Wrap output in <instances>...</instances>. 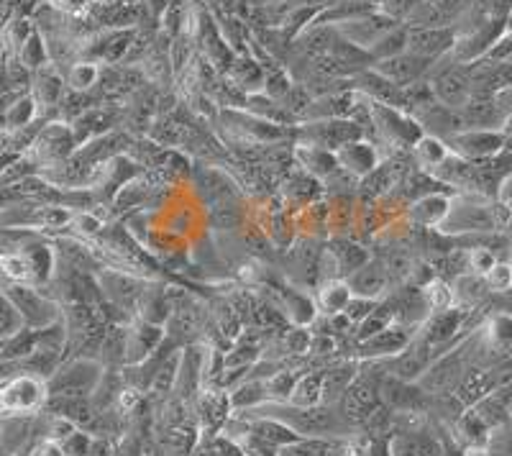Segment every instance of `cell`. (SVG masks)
I'll return each mask as SVG.
<instances>
[{
	"label": "cell",
	"mask_w": 512,
	"mask_h": 456,
	"mask_svg": "<svg viewBox=\"0 0 512 456\" xmlns=\"http://www.w3.org/2000/svg\"><path fill=\"white\" fill-rule=\"evenodd\" d=\"M18 62H21V65L31 72H36V70H41L44 65H49L47 44H44V39H41L39 31H34V34L26 39V44L21 47V52H18Z\"/></svg>",
	"instance_id": "obj_40"
},
{
	"label": "cell",
	"mask_w": 512,
	"mask_h": 456,
	"mask_svg": "<svg viewBox=\"0 0 512 456\" xmlns=\"http://www.w3.org/2000/svg\"><path fill=\"white\" fill-rule=\"evenodd\" d=\"M446 147L451 149V154L469 162H487L510 152L512 139L502 129H464L448 136Z\"/></svg>",
	"instance_id": "obj_5"
},
{
	"label": "cell",
	"mask_w": 512,
	"mask_h": 456,
	"mask_svg": "<svg viewBox=\"0 0 512 456\" xmlns=\"http://www.w3.org/2000/svg\"><path fill=\"white\" fill-rule=\"evenodd\" d=\"M464 129H502V113L495 103V95H472L461 108Z\"/></svg>",
	"instance_id": "obj_25"
},
{
	"label": "cell",
	"mask_w": 512,
	"mask_h": 456,
	"mask_svg": "<svg viewBox=\"0 0 512 456\" xmlns=\"http://www.w3.org/2000/svg\"><path fill=\"white\" fill-rule=\"evenodd\" d=\"M456 39H459V31L454 26H436V29L408 26V47H405V52L438 62V59L454 52Z\"/></svg>",
	"instance_id": "obj_11"
},
{
	"label": "cell",
	"mask_w": 512,
	"mask_h": 456,
	"mask_svg": "<svg viewBox=\"0 0 512 456\" xmlns=\"http://www.w3.org/2000/svg\"><path fill=\"white\" fill-rule=\"evenodd\" d=\"M510 205V211H507V223H505V234H510L512 236V203H507Z\"/></svg>",
	"instance_id": "obj_54"
},
{
	"label": "cell",
	"mask_w": 512,
	"mask_h": 456,
	"mask_svg": "<svg viewBox=\"0 0 512 456\" xmlns=\"http://www.w3.org/2000/svg\"><path fill=\"white\" fill-rule=\"evenodd\" d=\"M451 287H454L456 305L464 310L474 308V305L482 303V300L489 295V287L487 282H484V277L474 275V272H464V275H459L454 282H451Z\"/></svg>",
	"instance_id": "obj_35"
},
{
	"label": "cell",
	"mask_w": 512,
	"mask_h": 456,
	"mask_svg": "<svg viewBox=\"0 0 512 456\" xmlns=\"http://www.w3.org/2000/svg\"><path fill=\"white\" fill-rule=\"evenodd\" d=\"M379 403H382V400H379V385L364 380V377H356V380L346 387L341 400H338V410H341V416L346 418V423L354 426V423H367V418L379 408Z\"/></svg>",
	"instance_id": "obj_12"
},
{
	"label": "cell",
	"mask_w": 512,
	"mask_h": 456,
	"mask_svg": "<svg viewBox=\"0 0 512 456\" xmlns=\"http://www.w3.org/2000/svg\"><path fill=\"white\" fill-rule=\"evenodd\" d=\"M428 82H431V90L438 103H443L448 108H456V111H461L474 95L469 67L456 62L454 57H451V65L446 67L438 59L436 65L431 67V72H428Z\"/></svg>",
	"instance_id": "obj_7"
},
{
	"label": "cell",
	"mask_w": 512,
	"mask_h": 456,
	"mask_svg": "<svg viewBox=\"0 0 512 456\" xmlns=\"http://www.w3.org/2000/svg\"><path fill=\"white\" fill-rule=\"evenodd\" d=\"M351 293L356 298H369V300H382L387 295V287L392 285L390 275H387V267L379 259H369L364 267H359L356 272H351L346 277Z\"/></svg>",
	"instance_id": "obj_21"
},
{
	"label": "cell",
	"mask_w": 512,
	"mask_h": 456,
	"mask_svg": "<svg viewBox=\"0 0 512 456\" xmlns=\"http://www.w3.org/2000/svg\"><path fill=\"white\" fill-rule=\"evenodd\" d=\"M500 200H505V203H512V170L507 172L505 180H502L500 185V195H497Z\"/></svg>",
	"instance_id": "obj_50"
},
{
	"label": "cell",
	"mask_w": 512,
	"mask_h": 456,
	"mask_svg": "<svg viewBox=\"0 0 512 456\" xmlns=\"http://www.w3.org/2000/svg\"><path fill=\"white\" fill-rule=\"evenodd\" d=\"M77 149L80 147H77L75 131H72L70 123H47V129H41L39 136L34 139V152L49 167H57V164L75 157Z\"/></svg>",
	"instance_id": "obj_10"
},
{
	"label": "cell",
	"mask_w": 512,
	"mask_h": 456,
	"mask_svg": "<svg viewBox=\"0 0 512 456\" xmlns=\"http://www.w3.org/2000/svg\"><path fill=\"white\" fill-rule=\"evenodd\" d=\"M456 441L461 444V449H487L492 441V428L477 410L469 408L456 421Z\"/></svg>",
	"instance_id": "obj_29"
},
{
	"label": "cell",
	"mask_w": 512,
	"mask_h": 456,
	"mask_svg": "<svg viewBox=\"0 0 512 456\" xmlns=\"http://www.w3.org/2000/svg\"><path fill=\"white\" fill-rule=\"evenodd\" d=\"M392 323H395V303H392V300H379L377 308L356 326L359 328V331H356V341L372 339L374 334L384 331V328L392 326Z\"/></svg>",
	"instance_id": "obj_38"
},
{
	"label": "cell",
	"mask_w": 512,
	"mask_h": 456,
	"mask_svg": "<svg viewBox=\"0 0 512 456\" xmlns=\"http://www.w3.org/2000/svg\"><path fill=\"white\" fill-rule=\"evenodd\" d=\"M377 303H379V300L356 298V295H354V298H351V303L346 305L344 316L349 318V323H356V326H359V323L364 321V318H367L374 308H377Z\"/></svg>",
	"instance_id": "obj_46"
},
{
	"label": "cell",
	"mask_w": 512,
	"mask_h": 456,
	"mask_svg": "<svg viewBox=\"0 0 512 456\" xmlns=\"http://www.w3.org/2000/svg\"><path fill=\"white\" fill-rule=\"evenodd\" d=\"M105 380V367L93 357H72L47 380L49 398H90Z\"/></svg>",
	"instance_id": "obj_2"
},
{
	"label": "cell",
	"mask_w": 512,
	"mask_h": 456,
	"mask_svg": "<svg viewBox=\"0 0 512 456\" xmlns=\"http://www.w3.org/2000/svg\"><path fill=\"white\" fill-rule=\"evenodd\" d=\"M241 208L236 203H231V198H226V203H218L213 208V223L218 228H239L241 226Z\"/></svg>",
	"instance_id": "obj_45"
},
{
	"label": "cell",
	"mask_w": 512,
	"mask_h": 456,
	"mask_svg": "<svg viewBox=\"0 0 512 456\" xmlns=\"http://www.w3.org/2000/svg\"><path fill=\"white\" fill-rule=\"evenodd\" d=\"M328 254L333 257V262H336L338 267V275L344 277V280L351 275V272H356V269L364 267V264L372 259L369 249H364L361 244H354L351 239H344V236H338V239L331 241Z\"/></svg>",
	"instance_id": "obj_30"
},
{
	"label": "cell",
	"mask_w": 512,
	"mask_h": 456,
	"mask_svg": "<svg viewBox=\"0 0 512 456\" xmlns=\"http://www.w3.org/2000/svg\"><path fill=\"white\" fill-rule=\"evenodd\" d=\"M292 162H295L305 175L315 177L318 182L326 180V177L338 167L336 152L308 147V144H292Z\"/></svg>",
	"instance_id": "obj_26"
},
{
	"label": "cell",
	"mask_w": 512,
	"mask_h": 456,
	"mask_svg": "<svg viewBox=\"0 0 512 456\" xmlns=\"http://www.w3.org/2000/svg\"><path fill=\"white\" fill-rule=\"evenodd\" d=\"M18 328H24V321H21L18 310L8 300V295L0 290V341H6L8 336L16 334Z\"/></svg>",
	"instance_id": "obj_42"
},
{
	"label": "cell",
	"mask_w": 512,
	"mask_h": 456,
	"mask_svg": "<svg viewBox=\"0 0 512 456\" xmlns=\"http://www.w3.org/2000/svg\"><path fill=\"white\" fill-rule=\"evenodd\" d=\"M484 282H487L489 293H507L512 287V269L507 262H497L495 267L489 269L487 275H484Z\"/></svg>",
	"instance_id": "obj_44"
},
{
	"label": "cell",
	"mask_w": 512,
	"mask_h": 456,
	"mask_svg": "<svg viewBox=\"0 0 512 456\" xmlns=\"http://www.w3.org/2000/svg\"><path fill=\"white\" fill-rule=\"evenodd\" d=\"M0 382H3V377H0Z\"/></svg>",
	"instance_id": "obj_56"
},
{
	"label": "cell",
	"mask_w": 512,
	"mask_h": 456,
	"mask_svg": "<svg viewBox=\"0 0 512 456\" xmlns=\"http://www.w3.org/2000/svg\"><path fill=\"white\" fill-rule=\"evenodd\" d=\"M351 298H354V293H351L349 282L341 280V277L320 282V285L315 287V305H318L320 310H326L328 316H341L346 310V305L351 303Z\"/></svg>",
	"instance_id": "obj_31"
},
{
	"label": "cell",
	"mask_w": 512,
	"mask_h": 456,
	"mask_svg": "<svg viewBox=\"0 0 512 456\" xmlns=\"http://www.w3.org/2000/svg\"><path fill=\"white\" fill-rule=\"evenodd\" d=\"M244 108L249 113H254V116L264 118V121H272V123H280V126H295V116H292L290 111H287L285 106H282L280 100H274L272 95H267L262 90V93H251L246 95V103Z\"/></svg>",
	"instance_id": "obj_32"
},
{
	"label": "cell",
	"mask_w": 512,
	"mask_h": 456,
	"mask_svg": "<svg viewBox=\"0 0 512 456\" xmlns=\"http://www.w3.org/2000/svg\"><path fill=\"white\" fill-rule=\"evenodd\" d=\"M36 111H39V106H36L34 95H24V98H18L13 106H8V111H6L8 129H26V126H29V123L36 118Z\"/></svg>",
	"instance_id": "obj_41"
},
{
	"label": "cell",
	"mask_w": 512,
	"mask_h": 456,
	"mask_svg": "<svg viewBox=\"0 0 512 456\" xmlns=\"http://www.w3.org/2000/svg\"><path fill=\"white\" fill-rule=\"evenodd\" d=\"M484 339L492 349H510L512 346V313H497L489 318L487 328H484Z\"/></svg>",
	"instance_id": "obj_39"
},
{
	"label": "cell",
	"mask_w": 512,
	"mask_h": 456,
	"mask_svg": "<svg viewBox=\"0 0 512 456\" xmlns=\"http://www.w3.org/2000/svg\"><path fill=\"white\" fill-rule=\"evenodd\" d=\"M397 26H400V18L390 16V13L384 11H377L369 13V16L356 18V21L338 24L336 29L341 31V36H344L349 44H354L356 49L369 54V49H372L379 39H384V36L390 34V31H395Z\"/></svg>",
	"instance_id": "obj_9"
},
{
	"label": "cell",
	"mask_w": 512,
	"mask_h": 456,
	"mask_svg": "<svg viewBox=\"0 0 512 456\" xmlns=\"http://www.w3.org/2000/svg\"><path fill=\"white\" fill-rule=\"evenodd\" d=\"M62 449L67 456H88L90 454V436L85 431H72L67 439L62 441Z\"/></svg>",
	"instance_id": "obj_47"
},
{
	"label": "cell",
	"mask_w": 512,
	"mask_h": 456,
	"mask_svg": "<svg viewBox=\"0 0 512 456\" xmlns=\"http://www.w3.org/2000/svg\"><path fill=\"white\" fill-rule=\"evenodd\" d=\"M367 131L349 118H318V121L295 123V139L292 144H308V147L338 152L341 147L356 139H364Z\"/></svg>",
	"instance_id": "obj_4"
},
{
	"label": "cell",
	"mask_w": 512,
	"mask_h": 456,
	"mask_svg": "<svg viewBox=\"0 0 512 456\" xmlns=\"http://www.w3.org/2000/svg\"><path fill=\"white\" fill-rule=\"evenodd\" d=\"M451 157V149L446 147V141L438 139V136L423 134L413 147V159L420 170L436 172L446 159Z\"/></svg>",
	"instance_id": "obj_33"
},
{
	"label": "cell",
	"mask_w": 512,
	"mask_h": 456,
	"mask_svg": "<svg viewBox=\"0 0 512 456\" xmlns=\"http://www.w3.org/2000/svg\"><path fill=\"white\" fill-rule=\"evenodd\" d=\"M88 3L90 0H62V6L67 8V11H82Z\"/></svg>",
	"instance_id": "obj_51"
},
{
	"label": "cell",
	"mask_w": 512,
	"mask_h": 456,
	"mask_svg": "<svg viewBox=\"0 0 512 456\" xmlns=\"http://www.w3.org/2000/svg\"><path fill=\"white\" fill-rule=\"evenodd\" d=\"M415 334L410 326H402V323H392L384 331L374 334L372 339L359 341V351L364 359H374V362H384V359L397 357L400 351L408 349L413 344Z\"/></svg>",
	"instance_id": "obj_15"
},
{
	"label": "cell",
	"mask_w": 512,
	"mask_h": 456,
	"mask_svg": "<svg viewBox=\"0 0 512 456\" xmlns=\"http://www.w3.org/2000/svg\"><path fill=\"white\" fill-rule=\"evenodd\" d=\"M226 80L244 95L262 93L264 82H267V67L259 65L249 52H241L236 54L231 65H228Z\"/></svg>",
	"instance_id": "obj_22"
},
{
	"label": "cell",
	"mask_w": 512,
	"mask_h": 456,
	"mask_svg": "<svg viewBox=\"0 0 512 456\" xmlns=\"http://www.w3.org/2000/svg\"><path fill=\"white\" fill-rule=\"evenodd\" d=\"M464 456H492L487 449H464Z\"/></svg>",
	"instance_id": "obj_53"
},
{
	"label": "cell",
	"mask_w": 512,
	"mask_h": 456,
	"mask_svg": "<svg viewBox=\"0 0 512 456\" xmlns=\"http://www.w3.org/2000/svg\"><path fill=\"white\" fill-rule=\"evenodd\" d=\"M433 65H436V62H431V59H423L418 57V54L402 52V54H395V57L379 59V62H374L372 67L379 72V75H384L390 82H395L397 88H408V85H413V82L425 80Z\"/></svg>",
	"instance_id": "obj_14"
},
{
	"label": "cell",
	"mask_w": 512,
	"mask_h": 456,
	"mask_svg": "<svg viewBox=\"0 0 512 456\" xmlns=\"http://www.w3.org/2000/svg\"><path fill=\"white\" fill-rule=\"evenodd\" d=\"M98 287L111 303L128 310L139 305L141 295H144V290L149 285H146L144 280H139V277L128 275V272H103V275L98 277Z\"/></svg>",
	"instance_id": "obj_20"
},
{
	"label": "cell",
	"mask_w": 512,
	"mask_h": 456,
	"mask_svg": "<svg viewBox=\"0 0 512 456\" xmlns=\"http://www.w3.org/2000/svg\"><path fill=\"white\" fill-rule=\"evenodd\" d=\"M164 339H167V331L164 326L149 321H136L134 326H128L126 336V364L123 367H136V364L146 362L152 357L154 351L162 349Z\"/></svg>",
	"instance_id": "obj_16"
},
{
	"label": "cell",
	"mask_w": 512,
	"mask_h": 456,
	"mask_svg": "<svg viewBox=\"0 0 512 456\" xmlns=\"http://www.w3.org/2000/svg\"><path fill=\"white\" fill-rule=\"evenodd\" d=\"M223 131L241 141L244 147H274L287 139H295V126H280V123L264 121V118L254 116L246 108H221Z\"/></svg>",
	"instance_id": "obj_1"
},
{
	"label": "cell",
	"mask_w": 512,
	"mask_h": 456,
	"mask_svg": "<svg viewBox=\"0 0 512 456\" xmlns=\"http://www.w3.org/2000/svg\"><path fill=\"white\" fill-rule=\"evenodd\" d=\"M233 413H249V410L262 408L272 403V390H269V377H246L239 385H233L228 392Z\"/></svg>",
	"instance_id": "obj_24"
},
{
	"label": "cell",
	"mask_w": 512,
	"mask_h": 456,
	"mask_svg": "<svg viewBox=\"0 0 512 456\" xmlns=\"http://www.w3.org/2000/svg\"><path fill=\"white\" fill-rule=\"evenodd\" d=\"M466 318V310L454 305V308L438 310V313H431V318L420 326V339L428 341L433 349H441V346H448L456 339V334L461 331Z\"/></svg>",
	"instance_id": "obj_19"
},
{
	"label": "cell",
	"mask_w": 512,
	"mask_h": 456,
	"mask_svg": "<svg viewBox=\"0 0 512 456\" xmlns=\"http://www.w3.org/2000/svg\"><path fill=\"white\" fill-rule=\"evenodd\" d=\"M31 95L39 108H57L67 95V80L52 65H44L34 72V93Z\"/></svg>",
	"instance_id": "obj_28"
},
{
	"label": "cell",
	"mask_w": 512,
	"mask_h": 456,
	"mask_svg": "<svg viewBox=\"0 0 512 456\" xmlns=\"http://www.w3.org/2000/svg\"><path fill=\"white\" fill-rule=\"evenodd\" d=\"M49 403V387L44 377L18 372L0 382V416L21 418L34 416Z\"/></svg>",
	"instance_id": "obj_3"
},
{
	"label": "cell",
	"mask_w": 512,
	"mask_h": 456,
	"mask_svg": "<svg viewBox=\"0 0 512 456\" xmlns=\"http://www.w3.org/2000/svg\"><path fill=\"white\" fill-rule=\"evenodd\" d=\"M287 346H290L292 354H303V351L310 349V336L305 328H292L290 336H287Z\"/></svg>",
	"instance_id": "obj_48"
},
{
	"label": "cell",
	"mask_w": 512,
	"mask_h": 456,
	"mask_svg": "<svg viewBox=\"0 0 512 456\" xmlns=\"http://www.w3.org/2000/svg\"><path fill=\"white\" fill-rule=\"evenodd\" d=\"M410 116L420 123L423 134L438 136V139H443V141H446L448 136H454V134H459V131H464V118H461V111L443 106V103H438L436 98L428 100V103H423V106L413 108V111H410Z\"/></svg>",
	"instance_id": "obj_13"
},
{
	"label": "cell",
	"mask_w": 512,
	"mask_h": 456,
	"mask_svg": "<svg viewBox=\"0 0 512 456\" xmlns=\"http://www.w3.org/2000/svg\"><path fill=\"white\" fill-rule=\"evenodd\" d=\"M3 293L8 295L13 308L18 310L24 326L34 328V331L62 321L64 310H59V305L52 298H47L41 290H36V285H8Z\"/></svg>",
	"instance_id": "obj_8"
},
{
	"label": "cell",
	"mask_w": 512,
	"mask_h": 456,
	"mask_svg": "<svg viewBox=\"0 0 512 456\" xmlns=\"http://www.w3.org/2000/svg\"><path fill=\"white\" fill-rule=\"evenodd\" d=\"M282 310H287L290 321L300 328H308L318 316L315 298H308L300 290H282Z\"/></svg>",
	"instance_id": "obj_36"
},
{
	"label": "cell",
	"mask_w": 512,
	"mask_h": 456,
	"mask_svg": "<svg viewBox=\"0 0 512 456\" xmlns=\"http://www.w3.org/2000/svg\"><path fill=\"white\" fill-rule=\"evenodd\" d=\"M507 264H510V269H512V252H510V259H507Z\"/></svg>",
	"instance_id": "obj_55"
},
{
	"label": "cell",
	"mask_w": 512,
	"mask_h": 456,
	"mask_svg": "<svg viewBox=\"0 0 512 456\" xmlns=\"http://www.w3.org/2000/svg\"><path fill=\"white\" fill-rule=\"evenodd\" d=\"M323 390H326V375L323 372H308V375L297 377L295 387L290 392L287 403L297 405V408H313V405H323Z\"/></svg>",
	"instance_id": "obj_34"
},
{
	"label": "cell",
	"mask_w": 512,
	"mask_h": 456,
	"mask_svg": "<svg viewBox=\"0 0 512 456\" xmlns=\"http://www.w3.org/2000/svg\"><path fill=\"white\" fill-rule=\"evenodd\" d=\"M34 26H31V21H26V18H16V21H11V24L6 26V31H3V41H6V47L13 49V52H21V47L26 44V39H29L31 34H34Z\"/></svg>",
	"instance_id": "obj_43"
},
{
	"label": "cell",
	"mask_w": 512,
	"mask_h": 456,
	"mask_svg": "<svg viewBox=\"0 0 512 456\" xmlns=\"http://www.w3.org/2000/svg\"><path fill=\"white\" fill-rule=\"evenodd\" d=\"M451 198L454 195L446 193H433L423 195L418 200H410L408 205V221L415 223V226L423 228H441V223L446 221L448 211H451Z\"/></svg>",
	"instance_id": "obj_23"
},
{
	"label": "cell",
	"mask_w": 512,
	"mask_h": 456,
	"mask_svg": "<svg viewBox=\"0 0 512 456\" xmlns=\"http://www.w3.org/2000/svg\"><path fill=\"white\" fill-rule=\"evenodd\" d=\"M100 77H103V70H100V65L95 59H80V62H75V65L67 70V77H64V80H67V90L88 95L90 90L98 85Z\"/></svg>",
	"instance_id": "obj_37"
},
{
	"label": "cell",
	"mask_w": 512,
	"mask_h": 456,
	"mask_svg": "<svg viewBox=\"0 0 512 456\" xmlns=\"http://www.w3.org/2000/svg\"><path fill=\"white\" fill-rule=\"evenodd\" d=\"M336 162L338 167H344L351 175L364 180V177L372 175L379 164H382V152H379V147L374 141H369L367 136H364V139H356L351 141V144H346V147L338 149Z\"/></svg>",
	"instance_id": "obj_18"
},
{
	"label": "cell",
	"mask_w": 512,
	"mask_h": 456,
	"mask_svg": "<svg viewBox=\"0 0 512 456\" xmlns=\"http://www.w3.org/2000/svg\"><path fill=\"white\" fill-rule=\"evenodd\" d=\"M351 85L354 90H359L361 95L372 103H382V106H405V95H402V88H397L395 82H390L384 75H379L374 67H367V70H359L354 77H351Z\"/></svg>",
	"instance_id": "obj_17"
},
{
	"label": "cell",
	"mask_w": 512,
	"mask_h": 456,
	"mask_svg": "<svg viewBox=\"0 0 512 456\" xmlns=\"http://www.w3.org/2000/svg\"><path fill=\"white\" fill-rule=\"evenodd\" d=\"M29 456H67V454H64V449L59 441L44 439L41 444H36L34 449L29 451Z\"/></svg>",
	"instance_id": "obj_49"
},
{
	"label": "cell",
	"mask_w": 512,
	"mask_h": 456,
	"mask_svg": "<svg viewBox=\"0 0 512 456\" xmlns=\"http://www.w3.org/2000/svg\"><path fill=\"white\" fill-rule=\"evenodd\" d=\"M231 400L223 390H205L198 398V418L203 431H218L231 418Z\"/></svg>",
	"instance_id": "obj_27"
},
{
	"label": "cell",
	"mask_w": 512,
	"mask_h": 456,
	"mask_svg": "<svg viewBox=\"0 0 512 456\" xmlns=\"http://www.w3.org/2000/svg\"><path fill=\"white\" fill-rule=\"evenodd\" d=\"M369 118H372V129L377 131L379 139L390 147H415V141L423 136L420 123L410 116L408 111L395 106H382L369 100Z\"/></svg>",
	"instance_id": "obj_6"
},
{
	"label": "cell",
	"mask_w": 512,
	"mask_h": 456,
	"mask_svg": "<svg viewBox=\"0 0 512 456\" xmlns=\"http://www.w3.org/2000/svg\"><path fill=\"white\" fill-rule=\"evenodd\" d=\"M372 456H390V449H387V444H374Z\"/></svg>",
	"instance_id": "obj_52"
}]
</instances>
